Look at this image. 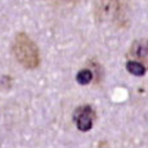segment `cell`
<instances>
[{
    "instance_id": "6da1fadb",
    "label": "cell",
    "mask_w": 148,
    "mask_h": 148,
    "mask_svg": "<svg viewBox=\"0 0 148 148\" xmlns=\"http://www.w3.org/2000/svg\"><path fill=\"white\" fill-rule=\"evenodd\" d=\"M13 54L18 63L25 68H36L40 63L38 47L25 32L16 35L13 42Z\"/></svg>"
},
{
    "instance_id": "7a4b0ae2",
    "label": "cell",
    "mask_w": 148,
    "mask_h": 148,
    "mask_svg": "<svg viewBox=\"0 0 148 148\" xmlns=\"http://www.w3.org/2000/svg\"><path fill=\"white\" fill-rule=\"evenodd\" d=\"M95 16L99 21H116L121 16V0H97Z\"/></svg>"
},
{
    "instance_id": "3957f363",
    "label": "cell",
    "mask_w": 148,
    "mask_h": 148,
    "mask_svg": "<svg viewBox=\"0 0 148 148\" xmlns=\"http://www.w3.org/2000/svg\"><path fill=\"white\" fill-rule=\"evenodd\" d=\"M94 119H95L94 111H93V108L90 106H88V104H84V106L79 107L75 112V116H73L76 126H77V129L81 130V132H88V130L92 129Z\"/></svg>"
},
{
    "instance_id": "277c9868",
    "label": "cell",
    "mask_w": 148,
    "mask_h": 148,
    "mask_svg": "<svg viewBox=\"0 0 148 148\" xmlns=\"http://www.w3.org/2000/svg\"><path fill=\"white\" fill-rule=\"evenodd\" d=\"M130 61H135L142 63L146 68H148V39L135 40L129 49Z\"/></svg>"
},
{
    "instance_id": "5b68a950",
    "label": "cell",
    "mask_w": 148,
    "mask_h": 148,
    "mask_svg": "<svg viewBox=\"0 0 148 148\" xmlns=\"http://www.w3.org/2000/svg\"><path fill=\"white\" fill-rule=\"evenodd\" d=\"M126 70H127V72H130L134 76H143L144 73H146L147 68L144 67L142 63H139V62L129 61L126 63Z\"/></svg>"
},
{
    "instance_id": "8992f818",
    "label": "cell",
    "mask_w": 148,
    "mask_h": 148,
    "mask_svg": "<svg viewBox=\"0 0 148 148\" xmlns=\"http://www.w3.org/2000/svg\"><path fill=\"white\" fill-rule=\"evenodd\" d=\"M76 80H77V82L81 85L89 84V82L93 80V72L90 70H88V68H84V70H81L77 72Z\"/></svg>"
}]
</instances>
